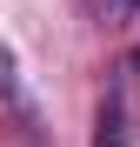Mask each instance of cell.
Wrapping results in <instances>:
<instances>
[{
    "instance_id": "cell-1",
    "label": "cell",
    "mask_w": 140,
    "mask_h": 147,
    "mask_svg": "<svg viewBox=\"0 0 140 147\" xmlns=\"http://www.w3.org/2000/svg\"><path fill=\"white\" fill-rule=\"evenodd\" d=\"M100 147H120V100L100 107Z\"/></svg>"
},
{
    "instance_id": "cell-2",
    "label": "cell",
    "mask_w": 140,
    "mask_h": 147,
    "mask_svg": "<svg viewBox=\"0 0 140 147\" xmlns=\"http://www.w3.org/2000/svg\"><path fill=\"white\" fill-rule=\"evenodd\" d=\"M100 13H107V20H133V13H140V0H100Z\"/></svg>"
},
{
    "instance_id": "cell-3",
    "label": "cell",
    "mask_w": 140,
    "mask_h": 147,
    "mask_svg": "<svg viewBox=\"0 0 140 147\" xmlns=\"http://www.w3.org/2000/svg\"><path fill=\"white\" fill-rule=\"evenodd\" d=\"M0 87L13 94V60H7V47H0Z\"/></svg>"
},
{
    "instance_id": "cell-4",
    "label": "cell",
    "mask_w": 140,
    "mask_h": 147,
    "mask_svg": "<svg viewBox=\"0 0 140 147\" xmlns=\"http://www.w3.org/2000/svg\"><path fill=\"white\" fill-rule=\"evenodd\" d=\"M133 67H140V54H133Z\"/></svg>"
}]
</instances>
